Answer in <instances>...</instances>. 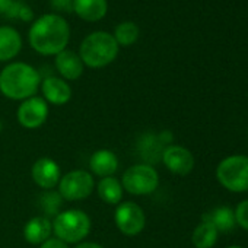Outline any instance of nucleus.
<instances>
[{"label":"nucleus","instance_id":"1","mask_svg":"<svg viewBox=\"0 0 248 248\" xmlns=\"http://www.w3.org/2000/svg\"><path fill=\"white\" fill-rule=\"evenodd\" d=\"M31 47L43 54L53 56L66 50L70 38V28L66 19L57 14H47L40 16L31 27L30 34Z\"/></svg>","mask_w":248,"mask_h":248},{"label":"nucleus","instance_id":"2","mask_svg":"<svg viewBox=\"0 0 248 248\" xmlns=\"http://www.w3.org/2000/svg\"><path fill=\"white\" fill-rule=\"evenodd\" d=\"M40 80V73L32 66L11 63L0 72V92L9 99L25 101L37 93Z\"/></svg>","mask_w":248,"mask_h":248},{"label":"nucleus","instance_id":"3","mask_svg":"<svg viewBox=\"0 0 248 248\" xmlns=\"http://www.w3.org/2000/svg\"><path fill=\"white\" fill-rule=\"evenodd\" d=\"M118 44L114 37L104 31L89 34L79 47V57L83 64L92 69H101L115 60Z\"/></svg>","mask_w":248,"mask_h":248},{"label":"nucleus","instance_id":"4","mask_svg":"<svg viewBox=\"0 0 248 248\" xmlns=\"http://www.w3.org/2000/svg\"><path fill=\"white\" fill-rule=\"evenodd\" d=\"M91 231V219L89 216L79 209H70L62 212L56 216L53 222V232L56 238L62 239L66 244L80 242L88 236Z\"/></svg>","mask_w":248,"mask_h":248},{"label":"nucleus","instance_id":"5","mask_svg":"<svg viewBox=\"0 0 248 248\" xmlns=\"http://www.w3.org/2000/svg\"><path fill=\"white\" fill-rule=\"evenodd\" d=\"M216 178L222 187L232 193L248 191V156L232 155L220 161Z\"/></svg>","mask_w":248,"mask_h":248},{"label":"nucleus","instance_id":"6","mask_svg":"<svg viewBox=\"0 0 248 248\" xmlns=\"http://www.w3.org/2000/svg\"><path fill=\"white\" fill-rule=\"evenodd\" d=\"M158 184H159L158 171L148 164H139L130 167L123 174L121 178L123 190H126L133 196L151 194L158 188Z\"/></svg>","mask_w":248,"mask_h":248},{"label":"nucleus","instance_id":"7","mask_svg":"<svg viewBox=\"0 0 248 248\" xmlns=\"http://www.w3.org/2000/svg\"><path fill=\"white\" fill-rule=\"evenodd\" d=\"M93 186V177L89 172L83 170H75L60 178L59 191L63 199L69 202H78L91 196Z\"/></svg>","mask_w":248,"mask_h":248},{"label":"nucleus","instance_id":"8","mask_svg":"<svg viewBox=\"0 0 248 248\" xmlns=\"http://www.w3.org/2000/svg\"><path fill=\"white\" fill-rule=\"evenodd\" d=\"M114 220L118 231L127 236H136L143 231L146 225V216L143 209L133 202L120 203L115 209Z\"/></svg>","mask_w":248,"mask_h":248},{"label":"nucleus","instance_id":"9","mask_svg":"<svg viewBox=\"0 0 248 248\" xmlns=\"http://www.w3.org/2000/svg\"><path fill=\"white\" fill-rule=\"evenodd\" d=\"M18 121L22 127L25 129H38L46 123L48 117V105L44 98L40 96H31L25 101L18 108Z\"/></svg>","mask_w":248,"mask_h":248},{"label":"nucleus","instance_id":"10","mask_svg":"<svg viewBox=\"0 0 248 248\" xmlns=\"http://www.w3.org/2000/svg\"><path fill=\"white\" fill-rule=\"evenodd\" d=\"M162 162L165 167L177 175H187L194 168L193 154L180 145H170L162 151Z\"/></svg>","mask_w":248,"mask_h":248},{"label":"nucleus","instance_id":"11","mask_svg":"<svg viewBox=\"0 0 248 248\" xmlns=\"http://www.w3.org/2000/svg\"><path fill=\"white\" fill-rule=\"evenodd\" d=\"M31 175L37 186H40L41 188L50 190L59 184L62 178V171L56 161L50 158H41L32 165Z\"/></svg>","mask_w":248,"mask_h":248},{"label":"nucleus","instance_id":"12","mask_svg":"<svg viewBox=\"0 0 248 248\" xmlns=\"http://www.w3.org/2000/svg\"><path fill=\"white\" fill-rule=\"evenodd\" d=\"M41 91L44 99L54 105H64L72 98V88L64 79L50 76L46 78L41 83Z\"/></svg>","mask_w":248,"mask_h":248},{"label":"nucleus","instance_id":"13","mask_svg":"<svg viewBox=\"0 0 248 248\" xmlns=\"http://www.w3.org/2000/svg\"><path fill=\"white\" fill-rule=\"evenodd\" d=\"M56 69L67 80H76L83 73V62L72 50H63L56 56Z\"/></svg>","mask_w":248,"mask_h":248},{"label":"nucleus","instance_id":"14","mask_svg":"<svg viewBox=\"0 0 248 248\" xmlns=\"http://www.w3.org/2000/svg\"><path fill=\"white\" fill-rule=\"evenodd\" d=\"M91 171L98 177H112L118 170V159L115 154L109 149H99L96 151L89 159Z\"/></svg>","mask_w":248,"mask_h":248},{"label":"nucleus","instance_id":"15","mask_svg":"<svg viewBox=\"0 0 248 248\" xmlns=\"http://www.w3.org/2000/svg\"><path fill=\"white\" fill-rule=\"evenodd\" d=\"M53 231V223L46 216H35L24 226V238L34 245L46 242Z\"/></svg>","mask_w":248,"mask_h":248},{"label":"nucleus","instance_id":"16","mask_svg":"<svg viewBox=\"0 0 248 248\" xmlns=\"http://www.w3.org/2000/svg\"><path fill=\"white\" fill-rule=\"evenodd\" d=\"M107 0H73V12L88 22L102 19L107 15Z\"/></svg>","mask_w":248,"mask_h":248},{"label":"nucleus","instance_id":"17","mask_svg":"<svg viewBox=\"0 0 248 248\" xmlns=\"http://www.w3.org/2000/svg\"><path fill=\"white\" fill-rule=\"evenodd\" d=\"M22 47V38L19 32L12 27H0V62H9Z\"/></svg>","mask_w":248,"mask_h":248},{"label":"nucleus","instance_id":"18","mask_svg":"<svg viewBox=\"0 0 248 248\" xmlns=\"http://www.w3.org/2000/svg\"><path fill=\"white\" fill-rule=\"evenodd\" d=\"M202 222L210 223L217 232H228L232 231L236 225L235 222V213L231 207L226 206H220V207H215L206 213H203L202 216Z\"/></svg>","mask_w":248,"mask_h":248},{"label":"nucleus","instance_id":"19","mask_svg":"<svg viewBox=\"0 0 248 248\" xmlns=\"http://www.w3.org/2000/svg\"><path fill=\"white\" fill-rule=\"evenodd\" d=\"M98 196L108 204H120L123 197V186L114 177H105L98 184Z\"/></svg>","mask_w":248,"mask_h":248},{"label":"nucleus","instance_id":"20","mask_svg":"<svg viewBox=\"0 0 248 248\" xmlns=\"http://www.w3.org/2000/svg\"><path fill=\"white\" fill-rule=\"evenodd\" d=\"M217 231L206 222H202L196 226L191 241L196 248H213L217 241Z\"/></svg>","mask_w":248,"mask_h":248},{"label":"nucleus","instance_id":"21","mask_svg":"<svg viewBox=\"0 0 248 248\" xmlns=\"http://www.w3.org/2000/svg\"><path fill=\"white\" fill-rule=\"evenodd\" d=\"M139 34H140V30L139 27L135 24V22H130V21H126V22H121L115 27L114 30V40L117 41L118 46H132L138 41L139 38Z\"/></svg>","mask_w":248,"mask_h":248},{"label":"nucleus","instance_id":"22","mask_svg":"<svg viewBox=\"0 0 248 248\" xmlns=\"http://www.w3.org/2000/svg\"><path fill=\"white\" fill-rule=\"evenodd\" d=\"M233 213H235L236 225H239L242 229L248 231V200H242L241 203H238Z\"/></svg>","mask_w":248,"mask_h":248},{"label":"nucleus","instance_id":"23","mask_svg":"<svg viewBox=\"0 0 248 248\" xmlns=\"http://www.w3.org/2000/svg\"><path fill=\"white\" fill-rule=\"evenodd\" d=\"M50 6L56 12L70 14L73 12V0H50Z\"/></svg>","mask_w":248,"mask_h":248},{"label":"nucleus","instance_id":"24","mask_svg":"<svg viewBox=\"0 0 248 248\" xmlns=\"http://www.w3.org/2000/svg\"><path fill=\"white\" fill-rule=\"evenodd\" d=\"M22 5H24V3H22V2H19V0H12V3H11L9 9L6 11L5 16H6V18H9V19H15V18H18V15H19V11H21Z\"/></svg>","mask_w":248,"mask_h":248},{"label":"nucleus","instance_id":"25","mask_svg":"<svg viewBox=\"0 0 248 248\" xmlns=\"http://www.w3.org/2000/svg\"><path fill=\"white\" fill-rule=\"evenodd\" d=\"M40 248H69L66 242H63L59 238H48L46 242L41 244Z\"/></svg>","mask_w":248,"mask_h":248},{"label":"nucleus","instance_id":"26","mask_svg":"<svg viewBox=\"0 0 248 248\" xmlns=\"http://www.w3.org/2000/svg\"><path fill=\"white\" fill-rule=\"evenodd\" d=\"M18 18H19L21 21H24V22H30V21L34 19V11H32L28 5H22Z\"/></svg>","mask_w":248,"mask_h":248},{"label":"nucleus","instance_id":"27","mask_svg":"<svg viewBox=\"0 0 248 248\" xmlns=\"http://www.w3.org/2000/svg\"><path fill=\"white\" fill-rule=\"evenodd\" d=\"M11 3H12V0H0V15L6 14V11L9 9Z\"/></svg>","mask_w":248,"mask_h":248},{"label":"nucleus","instance_id":"28","mask_svg":"<svg viewBox=\"0 0 248 248\" xmlns=\"http://www.w3.org/2000/svg\"><path fill=\"white\" fill-rule=\"evenodd\" d=\"M75 248H104V247L96 242H80Z\"/></svg>","mask_w":248,"mask_h":248},{"label":"nucleus","instance_id":"29","mask_svg":"<svg viewBox=\"0 0 248 248\" xmlns=\"http://www.w3.org/2000/svg\"><path fill=\"white\" fill-rule=\"evenodd\" d=\"M226 248H241V247H238V245H231V247H226Z\"/></svg>","mask_w":248,"mask_h":248},{"label":"nucleus","instance_id":"30","mask_svg":"<svg viewBox=\"0 0 248 248\" xmlns=\"http://www.w3.org/2000/svg\"><path fill=\"white\" fill-rule=\"evenodd\" d=\"M2 129H3V123L0 121V132H2Z\"/></svg>","mask_w":248,"mask_h":248}]
</instances>
